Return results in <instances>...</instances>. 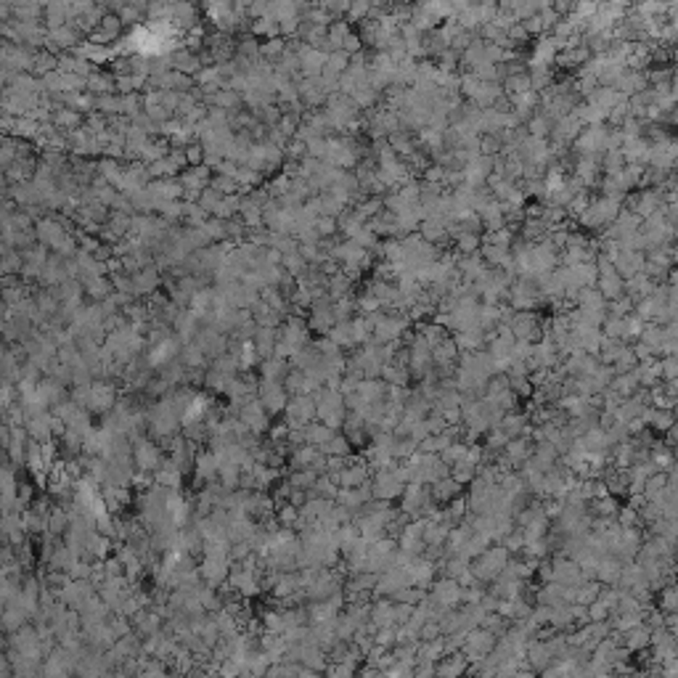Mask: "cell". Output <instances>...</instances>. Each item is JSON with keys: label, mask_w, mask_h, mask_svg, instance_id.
Wrapping results in <instances>:
<instances>
[{"label": "cell", "mask_w": 678, "mask_h": 678, "mask_svg": "<svg viewBox=\"0 0 678 678\" xmlns=\"http://www.w3.org/2000/svg\"><path fill=\"white\" fill-rule=\"evenodd\" d=\"M316 416L326 424L328 429H337L345 424V416H347V408H345V397L339 390H328V387H318L316 390Z\"/></svg>", "instance_id": "cell-2"}, {"label": "cell", "mask_w": 678, "mask_h": 678, "mask_svg": "<svg viewBox=\"0 0 678 678\" xmlns=\"http://www.w3.org/2000/svg\"><path fill=\"white\" fill-rule=\"evenodd\" d=\"M461 646H464V660H467V662H480V660H485V657L493 652L495 634L485 631V628H474L471 634H467V639H464Z\"/></svg>", "instance_id": "cell-8"}, {"label": "cell", "mask_w": 678, "mask_h": 678, "mask_svg": "<svg viewBox=\"0 0 678 678\" xmlns=\"http://www.w3.org/2000/svg\"><path fill=\"white\" fill-rule=\"evenodd\" d=\"M289 416H292V421H297V427H305L307 419H313L316 416V403H313V397H297L295 403H292V408H289Z\"/></svg>", "instance_id": "cell-30"}, {"label": "cell", "mask_w": 678, "mask_h": 678, "mask_svg": "<svg viewBox=\"0 0 678 678\" xmlns=\"http://www.w3.org/2000/svg\"><path fill=\"white\" fill-rule=\"evenodd\" d=\"M408 485V474H405V464H390L384 469H376L374 477L369 480V488H371V495L379 498V501H390L393 503L395 498H400Z\"/></svg>", "instance_id": "cell-1"}, {"label": "cell", "mask_w": 678, "mask_h": 678, "mask_svg": "<svg viewBox=\"0 0 678 678\" xmlns=\"http://www.w3.org/2000/svg\"><path fill=\"white\" fill-rule=\"evenodd\" d=\"M480 249H482L480 233H456V236H453V254H456V257L480 254Z\"/></svg>", "instance_id": "cell-26"}, {"label": "cell", "mask_w": 678, "mask_h": 678, "mask_svg": "<svg viewBox=\"0 0 678 678\" xmlns=\"http://www.w3.org/2000/svg\"><path fill=\"white\" fill-rule=\"evenodd\" d=\"M323 117H326L328 128H331V130H337V135H345V132L352 128V122H358L361 111L355 109V104H352L347 96L334 93V96H328V99H326Z\"/></svg>", "instance_id": "cell-4"}, {"label": "cell", "mask_w": 678, "mask_h": 678, "mask_svg": "<svg viewBox=\"0 0 678 678\" xmlns=\"http://www.w3.org/2000/svg\"><path fill=\"white\" fill-rule=\"evenodd\" d=\"M655 289H657V284L644 273H636V276H631V278H625V297H631L634 305L639 302V300H644V297L652 295Z\"/></svg>", "instance_id": "cell-19"}, {"label": "cell", "mask_w": 678, "mask_h": 678, "mask_svg": "<svg viewBox=\"0 0 678 678\" xmlns=\"http://www.w3.org/2000/svg\"><path fill=\"white\" fill-rule=\"evenodd\" d=\"M328 339L337 345L339 350H355V342H352V331H350V321L334 323V328L328 331Z\"/></svg>", "instance_id": "cell-34"}, {"label": "cell", "mask_w": 678, "mask_h": 678, "mask_svg": "<svg viewBox=\"0 0 678 678\" xmlns=\"http://www.w3.org/2000/svg\"><path fill=\"white\" fill-rule=\"evenodd\" d=\"M660 610L665 615H673L676 612V588L667 583L665 588H662V593H660Z\"/></svg>", "instance_id": "cell-47"}, {"label": "cell", "mask_w": 678, "mask_h": 678, "mask_svg": "<svg viewBox=\"0 0 678 678\" xmlns=\"http://www.w3.org/2000/svg\"><path fill=\"white\" fill-rule=\"evenodd\" d=\"M347 66H350V56L345 54V51H334V54H326V64H323V72L321 75L326 77H342L345 72H347Z\"/></svg>", "instance_id": "cell-31"}, {"label": "cell", "mask_w": 678, "mask_h": 678, "mask_svg": "<svg viewBox=\"0 0 678 678\" xmlns=\"http://www.w3.org/2000/svg\"><path fill=\"white\" fill-rule=\"evenodd\" d=\"M366 19H371V3H350L347 6V13H345V22L350 24H361Z\"/></svg>", "instance_id": "cell-39"}, {"label": "cell", "mask_w": 678, "mask_h": 678, "mask_svg": "<svg viewBox=\"0 0 678 678\" xmlns=\"http://www.w3.org/2000/svg\"><path fill=\"white\" fill-rule=\"evenodd\" d=\"M453 337V342H456V347H459V352H480L485 350V334H482L480 328H467V331H456V334H450Z\"/></svg>", "instance_id": "cell-20"}, {"label": "cell", "mask_w": 678, "mask_h": 678, "mask_svg": "<svg viewBox=\"0 0 678 678\" xmlns=\"http://www.w3.org/2000/svg\"><path fill=\"white\" fill-rule=\"evenodd\" d=\"M461 175H464V183H469V186H485L488 178L493 175V156H474L461 170Z\"/></svg>", "instance_id": "cell-16"}, {"label": "cell", "mask_w": 678, "mask_h": 678, "mask_svg": "<svg viewBox=\"0 0 678 678\" xmlns=\"http://www.w3.org/2000/svg\"><path fill=\"white\" fill-rule=\"evenodd\" d=\"M316 233H318V239L321 241H326V239H337V233H339V228H337V218H318L316 220Z\"/></svg>", "instance_id": "cell-44"}, {"label": "cell", "mask_w": 678, "mask_h": 678, "mask_svg": "<svg viewBox=\"0 0 678 678\" xmlns=\"http://www.w3.org/2000/svg\"><path fill=\"white\" fill-rule=\"evenodd\" d=\"M350 331H352L355 347H361V345H366V342H371V326H369V321H366L363 316L350 318Z\"/></svg>", "instance_id": "cell-38"}, {"label": "cell", "mask_w": 678, "mask_h": 678, "mask_svg": "<svg viewBox=\"0 0 678 678\" xmlns=\"http://www.w3.org/2000/svg\"><path fill=\"white\" fill-rule=\"evenodd\" d=\"M268 405L278 411V408L284 405V390H278V387L273 390V387H271V390H268Z\"/></svg>", "instance_id": "cell-50"}, {"label": "cell", "mask_w": 678, "mask_h": 678, "mask_svg": "<svg viewBox=\"0 0 678 678\" xmlns=\"http://www.w3.org/2000/svg\"><path fill=\"white\" fill-rule=\"evenodd\" d=\"M617 130L623 132V138H641L646 130V122L644 120H636V117H628V120L617 128Z\"/></svg>", "instance_id": "cell-45"}, {"label": "cell", "mask_w": 678, "mask_h": 678, "mask_svg": "<svg viewBox=\"0 0 678 678\" xmlns=\"http://www.w3.org/2000/svg\"><path fill=\"white\" fill-rule=\"evenodd\" d=\"M331 435H334V429H328L326 424H307L305 432H302V438L307 440V445H323V443H328L331 440Z\"/></svg>", "instance_id": "cell-37"}, {"label": "cell", "mask_w": 678, "mask_h": 678, "mask_svg": "<svg viewBox=\"0 0 678 678\" xmlns=\"http://www.w3.org/2000/svg\"><path fill=\"white\" fill-rule=\"evenodd\" d=\"M646 88H649L646 75L644 72H634V69H625L623 77H620L617 85H615V90H617L623 99H631V96H636V93H641V90Z\"/></svg>", "instance_id": "cell-18"}, {"label": "cell", "mask_w": 678, "mask_h": 678, "mask_svg": "<svg viewBox=\"0 0 678 678\" xmlns=\"http://www.w3.org/2000/svg\"><path fill=\"white\" fill-rule=\"evenodd\" d=\"M660 374H662V382H673L678 376V361L676 355H665L660 358Z\"/></svg>", "instance_id": "cell-46"}, {"label": "cell", "mask_w": 678, "mask_h": 678, "mask_svg": "<svg viewBox=\"0 0 678 678\" xmlns=\"http://www.w3.org/2000/svg\"><path fill=\"white\" fill-rule=\"evenodd\" d=\"M525 130L530 138H538V141H548V135H551V122L546 120V117H541L536 111V117H530V120L525 122Z\"/></svg>", "instance_id": "cell-36"}, {"label": "cell", "mask_w": 678, "mask_h": 678, "mask_svg": "<svg viewBox=\"0 0 678 678\" xmlns=\"http://www.w3.org/2000/svg\"><path fill=\"white\" fill-rule=\"evenodd\" d=\"M625 164H646V154H649V141L644 135L641 138H625V143L620 146Z\"/></svg>", "instance_id": "cell-21"}, {"label": "cell", "mask_w": 678, "mask_h": 678, "mask_svg": "<svg viewBox=\"0 0 678 678\" xmlns=\"http://www.w3.org/2000/svg\"><path fill=\"white\" fill-rule=\"evenodd\" d=\"M509 331H512V337H514L517 342L538 345V342L543 339V318L538 316V313H530V310H527V313H517Z\"/></svg>", "instance_id": "cell-7"}, {"label": "cell", "mask_w": 678, "mask_h": 678, "mask_svg": "<svg viewBox=\"0 0 678 678\" xmlns=\"http://www.w3.org/2000/svg\"><path fill=\"white\" fill-rule=\"evenodd\" d=\"M379 379H382L387 387H405V384L411 382V374H408V369H405V366L387 363V366L382 369V374H379Z\"/></svg>", "instance_id": "cell-33"}, {"label": "cell", "mask_w": 678, "mask_h": 678, "mask_svg": "<svg viewBox=\"0 0 678 678\" xmlns=\"http://www.w3.org/2000/svg\"><path fill=\"white\" fill-rule=\"evenodd\" d=\"M509 559L512 557H509V551H506L503 546L488 548L485 554H480V557L469 565L471 578L477 580V583H493V580L503 572V567H506Z\"/></svg>", "instance_id": "cell-5"}, {"label": "cell", "mask_w": 678, "mask_h": 678, "mask_svg": "<svg viewBox=\"0 0 678 678\" xmlns=\"http://www.w3.org/2000/svg\"><path fill=\"white\" fill-rule=\"evenodd\" d=\"M506 678H530V673H514V676H506Z\"/></svg>", "instance_id": "cell-52"}, {"label": "cell", "mask_w": 678, "mask_h": 678, "mask_svg": "<svg viewBox=\"0 0 678 678\" xmlns=\"http://www.w3.org/2000/svg\"><path fill=\"white\" fill-rule=\"evenodd\" d=\"M321 453L326 456V459H350V453H352V445H350V440L345 438V435H331V440L328 443H323L321 445Z\"/></svg>", "instance_id": "cell-27"}, {"label": "cell", "mask_w": 678, "mask_h": 678, "mask_svg": "<svg viewBox=\"0 0 678 678\" xmlns=\"http://www.w3.org/2000/svg\"><path fill=\"white\" fill-rule=\"evenodd\" d=\"M408 580H411V586L414 588H427V586H432V580H435V562H429V559H424V557H419V559H414L411 565H408Z\"/></svg>", "instance_id": "cell-17"}, {"label": "cell", "mask_w": 678, "mask_h": 678, "mask_svg": "<svg viewBox=\"0 0 678 678\" xmlns=\"http://www.w3.org/2000/svg\"><path fill=\"white\" fill-rule=\"evenodd\" d=\"M620 569H623V565L617 562L615 557H602L599 562H596V580L602 583V586H617V578H620Z\"/></svg>", "instance_id": "cell-25"}, {"label": "cell", "mask_w": 678, "mask_h": 678, "mask_svg": "<svg viewBox=\"0 0 678 678\" xmlns=\"http://www.w3.org/2000/svg\"><path fill=\"white\" fill-rule=\"evenodd\" d=\"M323 64H326V54H321V51L305 48V51L300 54V66L305 69L307 77H321V72H323Z\"/></svg>", "instance_id": "cell-29"}, {"label": "cell", "mask_w": 678, "mask_h": 678, "mask_svg": "<svg viewBox=\"0 0 678 678\" xmlns=\"http://www.w3.org/2000/svg\"><path fill=\"white\" fill-rule=\"evenodd\" d=\"M667 337H676V334H667L665 326H655V323H646L644 331H641V337L636 339V342L646 345L649 350L655 352V358H660V350H662V345H665Z\"/></svg>", "instance_id": "cell-23"}, {"label": "cell", "mask_w": 678, "mask_h": 678, "mask_svg": "<svg viewBox=\"0 0 678 678\" xmlns=\"http://www.w3.org/2000/svg\"><path fill=\"white\" fill-rule=\"evenodd\" d=\"M634 313V300L631 297H620V300H612L607 302V316L612 318H625Z\"/></svg>", "instance_id": "cell-42"}, {"label": "cell", "mask_w": 678, "mask_h": 678, "mask_svg": "<svg viewBox=\"0 0 678 678\" xmlns=\"http://www.w3.org/2000/svg\"><path fill=\"white\" fill-rule=\"evenodd\" d=\"M328 480L339 485V491H347V488H361L369 482V464L366 461H345V467L328 477Z\"/></svg>", "instance_id": "cell-10"}, {"label": "cell", "mask_w": 678, "mask_h": 678, "mask_svg": "<svg viewBox=\"0 0 678 678\" xmlns=\"http://www.w3.org/2000/svg\"><path fill=\"white\" fill-rule=\"evenodd\" d=\"M591 202H593V194H591V191H586V188H583V191H580L578 197L572 199V202H569L567 207H565V212H567V218H580V215H583V212L588 209Z\"/></svg>", "instance_id": "cell-40"}, {"label": "cell", "mask_w": 678, "mask_h": 678, "mask_svg": "<svg viewBox=\"0 0 678 678\" xmlns=\"http://www.w3.org/2000/svg\"><path fill=\"white\" fill-rule=\"evenodd\" d=\"M575 307H578V310H588V313H602V316H607V302H604V297L596 292V286L580 289L578 297H575Z\"/></svg>", "instance_id": "cell-22"}, {"label": "cell", "mask_w": 678, "mask_h": 678, "mask_svg": "<svg viewBox=\"0 0 678 678\" xmlns=\"http://www.w3.org/2000/svg\"><path fill=\"white\" fill-rule=\"evenodd\" d=\"M620 209H623V202H617V199L593 197V202H591L588 209L578 218V223L586 230H604L612 226Z\"/></svg>", "instance_id": "cell-3"}, {"label": "cell", "mask_w": 678, "mask_h": 678, "mask_svg": "<svg viewBox=\"0 0 678 678\" xmlns=\"http://www.w3.org/2000/svg\"><path fill=\"white\" fill-rule=\"evenodd\" d=\"M612 268L615 273L620 276V278H631V276L641 273L644 271V252H628V249H620L617 254H615L612 260Z\"/></svg>", "instance_id": "cell-15"}, {"label": "cell", "mask_w": 678, "mask_h": 678, "mask_svg": "<svg viewBox=\"0 0 678 678\" xmlns=\"http://www.w3.org/2000/svg\"><path fill=\"white\" fill-rule=\"evenodd\" d=\"M342 51L347 56H355V54H361L363 51V40H361V35L358 32H350L347 37H345V43H342Z\"/></svg>", "instance_id": "cell-49"}, {"label": "cell", "mask_w": 678, "mask_h": 678, "mask_svg": "<svg viewBox=\"0 0 678 678\" xmlns=\"http://www.w3.org/2000/svg\"><path fill=\"white\" fill-rule=\"evenodd\" d=\"M599 159H602V156H572V167H569V170H572V178H575L586 191L599 186V180H602V164H599Z\"/></svg>", "instance_id": "cell-9"}, {"label": "cell", "mask_w": 678, "mask_h": 678, "mask_svg": "<svg viewBox=\"0 0 678 678\" xmlns=\"http://www.w3.org/2000/svg\"><path fill=\"white\" fill-rule=\"evenodd\" d=\"M501 546L506 548V551H519V548H525V541H522V533L519 530H512L509 536H503L501 538Z\"/></svg>", "instance_id": "cell-48"}, {"label": "cell", "mask_w": 678, "mask_h": 678, "mask_svg": "<svg viewBox=\"0 0 678 678\" xmlns=\"http://www.w3.org/2000/svg\"><path fill=\"white\" fill-rule=\"evenodd\" d=\"M352 32V27L345 19H337V22H331L326 27V43H328V54H334V51H342V43H345V37Z\"/></svg>", "instance_id": "cell-28"}, {"label": "cell", "mask_w": 678, "mask_h": 678, "mask_svg": "<svg viewBox=\"0 0 678 678\" xmlns=\"http://www.w3.org/2000/svg\"><path fill=\"white\" fill-rule=\"evenodd\" d=\"M352 667L350 662H339L334 670H331V678H352Z\"/></svg>", "instance_id": "cell-51"}, {"label": "cell", "mask_w": 678, "mask_h": 678, "mask_svg": "<svg viewBox=\"0 0 678 678\" xmlns=\"http://www.w3.org/2000/svg\"><path fill=\"white\" fill-rule=\"evenodd\" d=\"M467 453H469V445L467 443H453V445H448V448L443 450L440 453V461L445 464V467H453L456 461H461V459H467Z\"/></svg>", "instance_id": "cell-41"}, {"label": "cell", "mask_w": 678, "mask_h": 678, "mask_svg": "<svg viewBox=\"0 0 678 678\" xmlns=\"http://www.w3.org/2000/svg\"><path fill=\"white\" fill-rule=\"evenodd\" d=\"M461 488L456 480H450V477H443V480H438L432 488H429V495H432V501L435 503H450L453 498H459L461 495Z\"/></svg>", "instance_id": "cell-24"}, {"label": "cell", "mask_w": 678, "mask_h": 678, "mask_svg": "<svg viewBox=\"0 0 678 678\" xmlns=\"http://www.w3.org/2000/svg\"><path fill=\"white\" fill-rule=\"evenodd\" d=\"M371 488H369V482L366 485H361V488H347V491H339L337 498H334V503L337 506H342V509H347L350 514H358L366 503L371 501Z\"/></svg>", "instance_id": "cell-14"}, {"label": "cell", "mask_w": 678, "mask_h": 678, "mask_svg": "<svg viewBox=\"0 0 678 678\" xmlns=\"http://www.w3.org/2000/svg\"><path fill=\"white\" fill-rule=\"evenodd\" d=\"M337 323L334 318V307H331V300L328 297H321L310 305V326L316 328L318 334H328Z\"/></svg>", "instance_id": "cell-12"}, {"label": "cell", "mask_w": 678, "mask_h": 678, "mask_svg": "<svg viewBox=\"0 0 678 678\" xmlns=\"http://www.w3.org/2000/svg\"><path fill=\"white\" fill-rule=\"evenodd\" d=\"M429 599L438 604V607H443V610H453V607L461 602V586L450 578H440L438 583L432 586V596H429Z\"/></svg>", "instance_id": "cell-13"}, {"label": "cell", "mask_w": 678, "mask_h": 678, "mask_svg": "<svg viewBox=\"0 0 678 678\" xmlns=\"http://www.w3.org/2000/svg\"><path fill=\"white\" fill-rule=\"evenodd\" d=\"M644 421L655 429V432H667V429H673V424H676V421H673V411H660V408H646Z\"/></svg>", "instance_id": "cell-32"}, {"label": "cell", "mask_w": 678, "mask_h": 678, "mask_svg": "<svg viewBox=\"0 0 678 678\" xmlns=\"http://www.w3.org/2000/svg\"><path fill=\"white\" fill-rule=\"evenodd\" d=\"M607 135H610L607 125H588L572 141L569 152H572V156H602L607 152Z\"/></svg>", "instance_id": "cell-6"}, {"label": "cell", "mask_w": 678, "mask_h": 678, "mask_svg": "<svg viewBox=\"0 0 678 678\" xmlns=\"http://www.w3.org/2000/svg\"><path fill=\"white\" fill-rule=\"evenodd\" d=\"M467 670V660L464 657H450L445 660V665L438 670V678H459Z\"/></svg>", "instance_id": "cell-43"}, {"label": "cell", "mask_w": 678, "mask_h": 678, "mask_svg": "<svg viewBox=\"0 0 678 678\" xmlns=\"http://www.w3.org/2000/svg\"><path fill=\"white\" fill-rule=\"evenodd\" d=\"M557 54H559V43L551 37V35H541L538 37V43L533 45V51H530V56H527V69H538V66H543V69H551V64L557 61Z\"/></svg>", "instance_id": "cell-11"}, {"label": "cell", "mask_w": 678, "mask_h": 678, "mask_svg": "<svg viewBox=\"0 0 678 678\" xmlns=\"http://www.w3.org/2000/svg\"><path fill=\"white\" fill-rule=\"evenodd\" d=\"M623 636H625V649H628V652H639V649L649 646V628H646L644 623L631 628V631H625Z\"/></svg>", "instance_id": "cell-35"}]
</instances>
